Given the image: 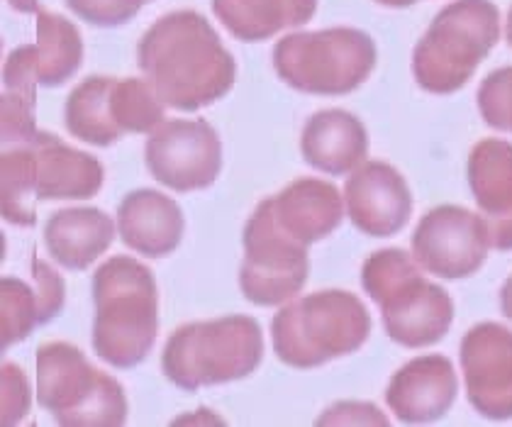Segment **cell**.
<instances>
[{"label":"cell","mask_w":512,"mask_h":427,"mask_svg":"<svg viewBox=\"0 0 512 427\" xmlns=\"http://www.w3.org/2000/svg\"><path fill=\"white\" fill-rule=\"evenodd\" d=\"M498 301H500V313H503L505 318L512 323V276H508V279H505V284L500 286Z\"/></svg>","instance_id":"cell-36"},{"label":"cell","mask_w":512,"mask_h":427,"mask_svg":"<svg viewBox=\"0 0 512 427\" xmlns=\"http://www.w3.org/2000/svg\"><path fill=\"white\" fill-rule=\"evenodd\" d=\"M388 415L369 401H339L317 418V425H388Z\"/></svg>","instance_id":"cell-33"},{"label":"cell","mask_w":512,"mask_h":427,"mask_svg":"<svg viewBox=\"0 0 512 427\" xmlns=\"http://www.w3.org/2000/svg\"><path fill=\"white\" fill-rule=\"evenodd\" d=\"M491 249L486 218L464 205L427 210L410 237V252L422 271L442 281H461L478 274Z\"/></svg>","instance_id":"cell-9"},{"label":"cell","mask_w":512,"mask_h":427,"mask_svg":"<svg viewBox=\"0 0 512 427\" xmlns=\"http://www.w3.org/2000/svg\"><path fill=\"white\" fill-rule=\"evenodd\" d=\"M115 225L120 242L147 259L174 254L186 235L181 205L157 188H137L127 193L118 205Z\"/></svg>","instance_id":"cell-15"},{"label":"cell","mask_w":512,"mask_h":427,"mask_svg":"<svg viewBox=\"0 0 512 427\" xmlns=\"http://www.w3.org/2000/svg\"><path fill=\"white\" fill-rule=\"evenodd\" d=\"M278 225L303 244H317L335 235L347 218L344 193L332 181L303 176L271 196Z\"/></svg>","instance_id":"cell-17"},{"label":"cell","mask_w":512,"mask_h":427,"mask_svg":"<svg viewBox=\"0 0 512 427\" xmlns=\"http://www.w3.org/2000/svg\"><path fill=\"white\" fill-rule=\"evenodd\" d=\"M425 271L417 264L413 252H405L400 247H386L366 257L361 266V288L378 308L391 301L400 291H405L417 279H422Z\"/></svg>","instance_id":"cell-26"},{"label":"cell","mask_w":512,"mask_h":427,"mask_svg":"<svg viewBox=\"0 0 512 427\" xmlns=\"http://www.w3.org/2000/svg\"><path fill=\"white\" fill-rule=\"evenodd\" d=\"M364 301L342 288H327L283 303L271 318L274 354L293 369H317L356 354L371 335Z\"/></svg>","instance_id":"cell-3"},{"label":"cell","mask_w":512,"mask_h":427,"mask_svg":"<svg viewBox=\"0 0 512 427\" xmlns=\"http://www.w3.org/2000/svg\"><path fill=\"white\" fill-rule=\"evenodd\" d=\"M300 154L320 174L349 176L369 159V130L349 110H317L300 132Z\"/></svg>","instance_id":"cell-16"},{"label":"cell","mask_w":512,"mask_h":427,"mask_svg":"<svg viewBox=\"0 0 512 427\" xmlns=\"http://www.w3.org/2000/svg\"><path fill=\"white\" fill-rule=\"evenodd\" d=\"M37 98L18 96V93L3 91L0 96V140L5 144L30 142L37 135Z\"/></svg>","instance_id":"cell-30"},{"label":"cell","mask_w":512,"mask_h":427,"mask_svg":"<svg viewBox=\"0 0 512 427\" xmlns=\"http://www.w3.org/2000/svg\"><path fill=\"white\" fill-rule=\"evenodd\" d=\"M378 5H383V8H393V10H403V8H410V5H415L417 0H376Z\"/></svg>","instance_id":"cell-38"},{"label":"cell","mask_w":512,"mask_h":427,"mask_svg":"<svg viewBox=\"0 0 512 427\" xmlns=\"http://www.w3.org/2000/svg\"><path fill=\"white\" fill-rule=\"evenodd\" d=\"M503 35L491 0H454L434 15L413 49V79L432 96H452L473 79Z\"/></svg>","instance_id":"cell-5"},{"label":"cell","mask_w":512,"mask_h":427,"mask_svg":"<svg viewBox=\"0 0 512 427\" xmlns=\"http://www.w3.org/2000/svg\"><path fill=\"white\" fill-rule=\"evenodd\" d=\"M466 181L483 218L512 215V142L488 137L473 144Z\"/></svg>","instance_id":"cell-21"},{"label":"cell","mask_w":512,"mask_h":427,"mask_svg":"<svg viewBox=\"0 0 512 427\" xmlns=\"http://www.w3.org/2000/svg\"><path fill=\"white\" fill-rule=\"evenodd\" d=\"M144 164L169 191H205L222 171V140L205 120H164L144 142Z\"/></svg>","instance_id":"cell-10"},{"label":"cell","mask_w":512,"mask_h":427,"mask_svg":"<svg viewBox=\"0 0 512 427\" xmlns=\"http://www.w3.org/2000/svg\"><path fill=\"white\" fill-rule=\"evenodd\" d=\"M137 66L166 108L181 113L222 101L237 79L235 57L196 10L161 15L137 44Z\"/></svg>","instance_id":"cell-1"},{"label":"cell","mask_w":512,"mask_h":427,"mask_svg":"<svg viewBox=\"0 0 512 427\" xmlns=\"http://www.w3.org/2000/svg\"><path fill=\"white\" fill-rule=\"evenodd\" d=\"M91 293L93 352L113 369H135L159 335V288L152 269L127 254L110 257L93 274Z\"/></svg>","instance_id":"cell-2"},{"label":"cell","mask_w":512,"mask_h":427,"mask_svg":"<svg viewBox=\"0 0 512 427\" xmlns=\"http://www.w3.org/2000/svg\"><path fill=\"white\" fill-rule=\"evenodd\" d=\"M118 237L115 218L100 208H61L44 225V244L49 257L61 269L86 271L98 262Z\"/></svg>","instance_id":"cell-19"},{"label":"cell","mask_w":512,"mask_h":427,"mask_svg":"<svg viewBox=\"0 0 512 427\" xmlns=\"http://www.w3.org/2000/svg\"><path fill=\"white\" fill-rule=\"evenodd\" d=\"M8 3H10V8L18 10V13H25V15L42 13V10H40V0H8Z\"/></svg>","instance_id":"cell-37"},{"label":"cell","mask_w":512,"mask_h":427,"mask_svg":"<svg viewBox=\"0 0 512 427\" xmlns=\"http://www.w3.org/2000/svg\"><path fill=\"white\" fill-rule=\"evenodd\" d=\"M503 35H505V42H508L512 49V5L508 10V18H505V22H503Z\"/></svg>","instance_id":"cell-40"},{"label":"cell","mask_w":512,"mask_h":427,"mask_svg":"<svg viewBox=\"0 0 512 427\" xmlns=\"http://www.w3.org/2000/svg\"><path fill=\"white\" fill-rule=\"evenodd\" d=\"M37 201H86L103 188L105 169L93 154L69 147L52 132H37Z\"/></svg>","instance_id":"cell-18"},{"label":"cell","mask_w":512,"mask_h":427,"mask_svg":"<svg viewBox=\"0 0 512 427\" xmlns=\"http://www.w3.org/2000/svg\"><path fill=\"white\" fill-rule=\"evenodd\" d=\"M459 374L444 354H420L400 366L386 386V406L403 425H432L454 408Z\"/></svg>","instance_id":"cell-13"},{"label":"cell","mask_w":512,"mask_h":427,"mask_svg":"<svg viewBox=\"0 0 512 427\" xmlns=\"http://www.w3.org/2000/svg\"><path fill=\"white\" fill-rule=\"evenodd\" d=\"M37 76L40 86L59 88L76 76L83 64L79 27L59 13H37Z\"/></svg>","instance_id":"cell-23"},{"label":"cell","mask_w":512,"mask_h":427,"mask_svg":"<svg viewBox=\"0 0 512 427\" xmlns=\"http://www.w3.org/2000/svg\"><path fill=\"white\" fill-rule=\"evenodd\" d=\"M244 259L239 291L259 308H281L303 293L310 274L308 244L293 240L274 215V201L264 198L242 232Z\"/></svg>","instance_id":"cell-8"},{"label":"cell","mask_w":512,"mask_h":427,"mask_svg":"<svg viewBox=\"0 0 512 427\" xmlns=\"http://www.w3.org/2000/svg\"><path fill=\"white\" fill-rule=\"evenodd\" d=\"M64 3L76 18L93 27H120L135 18L118 0H64Z\"/></svg>","instance_id":"cell-34"},{"label":"cell","mask_w":512,"mask_h":427,"mask_svg":"<svg viewBox=\"0 0 512 427\" xmlns=\"http://www.w3.org/2000/svg\"><path fill=\"white\" fill-rule=\"evenodd\" d=\"M118 3H120L125 10H130L132 15H137L139 10H142V5H144V3H152V0H118Z\"/></svg>","instance_id":"cell-39"},{"label":"cell","mask_w":512,"mask_h":427,"mask_svg":"<svg viewBox=\"0 0 512 427\" xmlns=\"http://www.w3.org/2000/svg\"><path fill=\"white\" fill-rule=\"evenodd\" d=\"M347 220L361 235L386 240L408 227L413 218V191L393 164L366 159L344 181Z\"/></svg>","instance_id":"cell-12"},{"label":"cell","mask_w":512,"mask_h":427,"mask_svg":"<svg viewBox=\"0 0 512 427\" xmlns=\"http://www.w3.org/2000/svg\"><path fill=\"white\" fill-rule=\"evenodd\" d=\"M40 325V303H37L35 286L18 276H3L0 279V349L8 352L10 347L27 340Z\"/></svg>","instance_id":"cell-27"},{"label":"cell","mask_w":512,"mask_h":427,"mask_svg":"<svg viewBox=\"0 0 512 427\" xmlns=\"http://www.w3.org/2000/svg\"><path fill=\"white\" fill-rule=\"evenodd\" d=\"M383 330L395 345L425 349L442 342L454 325V301L444 286L417 279L381 308Z\"/></svg>","instance_id":"cell-14"},{"label":"cell","mask_w":512,"mask_h":427,"mask_svg":"<svg viewBox=\"0 0 512 427\" xmlns=\"http://www.w3.org/2000/svg\"><path fill=\"white\" fill-rule=\"evenodd\" d=\"M32 140L5 144L0 154V213L5 223L18 227L37 223V152Z\"/></svg>","instance_id":"cell-24"},{"label":"cell","mask_w":512,"mask_h":427,"mask_svg":"<svg viewBox=\"0 0 512 427\" xmlns=\"http://www.w3.org/2000/svg\"><path fill=\"white\" fill-rule=\"evenodd\" d=\"M32 386L18 364L5 362L0 366V425H20L30 415Z\"/></svg>","instance_id":"cell-29"},{"label":"cell","mask_w":512,"mask_h":427,"mask_svg":"<svg viewBox=\"0 0 512 427\" xmlns=\"http://www.w3.org/2000/svg\"><path fill=\"white\" fill-rule=\"evenodd\" d=\"M110 113L127 135H152L166 120V105L147 79H113Z\"/></svg>","instance_id":"cell-25"},{"label":"cell","mask_w":512,"mask_h":427,"mask_svg":"<svg viewBox=\"0 0 512 427\" xmlns=\"http://www.w3.org/2000/svg\"><path fill=\"white\" fill-rule=\"evenodd\" d=\"M37 47L35 44H20L5 57L3 64V91L18 93V96L37 98Z\"/></svg>","instance_id":"cell-31"},{"label":"cell","mask_w":512,"mask_h":427,"mask_svg":"<svg viewBox=\"0 0 512 427\" xmlns=\"http://www.w3.org/2000/svg\"><path fill=\"white\" fill-rule=\"evenodd\" d=\"M32 286H35L37 303H40L42 325L52 323L66 305V284L64 276L52 264L37 259L32 264Z\"/></svg>","instance_id":"cell-32"},{"label":"cell","mask_w":512,"mask_h":427,"mask_svg":"<svg viewBox=\"0 0 512 427\" xmlns=\"http://www.w3.org/2000/svg\"><path fill=\"white\" fill-rule=\"evenodd\" d=\"M466 401L493 423L512 420V330L503 323L473 325L459 345Z\"/></svg>","instance_id":"cell-11"},{"label":"cell","mask_w":512,"mask_h":427,"mask_svg":"<svg viewBox=\"0 0 512 427\" xmlns=\"http://www.w3.org/2000/svg\"><path fill=\"white\" fill-rule=\"evenodd\" d=\"M476 103L481 120L491 130L512 135V66L495 69L481 81Z\"/></svg>","instance_id":"cell-28"},{"label":"cell","mask_w":512,"mask_h":427,"mask_svg":"<svg viewBox=\"0 0 512 427\" xmlns=\"http://www.w3.org/2000/svg\"><path fill=\"white\" fill-rule=\"evenodd\" d=\"M215 18L239 42H266L317 13V0H213Z\"/></svg>","instance_id":"cell-20"},{"label":"cell","mask_w":512,"mask_h":427,"mask_svg":"<svg viewBox=\"0 0 512 427\" xmlns=\"http://www.w3.org/2000/svg\"><path fill=\"white\" fill-rule=\"evenodd\" d=\"M264 330L252 315H222L186 323L171 332L161 371L176 388L196 393L252 376L264 362Z\"/></svg>","instance_id":"cell-4"},{"label":"cell","mask_w":512,"mask_h":427,"mask_svg":"<svg viewBox=\"0 0 512 427\" xmlns=\"http://www.w3.org/2000/svg\"><path fill=\"white\" fill-rule=\"evenodd\" d=\"M110 86L113 79L108 76H88L74 86L64 103V125L71 137L93 147H110L125 135L110 113Z\"/></svg>","instance_id":"cell-22"},{"label":"cell","mask_w":512,"mask_h":427,"mask_svg":"<svg viewBox=\"0 0 512 427\" xmlns=\"http://www.w3.org/2000/svg\"><path fill=\"white\" fill-rule=\"evenodd\" d=\"M37 403L66 427H120L127 423V393L115 376L98 371L69 342L37 349Z\"/></svg>","instance_id":"cell-7"},{"label":"cell","mask_w":512,"mask_h":427,"mask_svg":"<svg viewBox=\"0 0 512 427\" xmlns=\"http://www.w3.org/2000/svg\"><path fill=\"white\" fill-rule=\"evenodd\" d=\"M491 244L498 252H512V215L505 218H486Z\"/></svg>","instance_id":"cell-35"},{"label":"cell","mask_w":512,"mask_h":427,"mask_svg":"<svg viewBox=\"0 0 512 427\" xmlns=\"http://www.w3.org/2000/svg\"><path fill=\"white\" fill-rule=\"evenodd\" d=\"M274 71L293 91L308 96H349L374 74L378 47L359 27L298 30L281 37L271 52Z\"/></svg>","instance_id":"cell-6"}]
</instances>
